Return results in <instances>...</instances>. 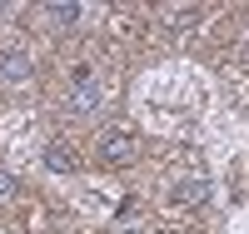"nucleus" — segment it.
<instances>
[{"label":"nucleus","instance_id":"nucleus-5","mask_svg":"<svg viewBox=\"0 0 249 234\" xmlns=\"http://www.w3.org/2000/svg\"><path fill=\"white\" fill-rule=\"evenodd\" d=\"M40 164H45L50 175H75V169H80V155H75V144H65V140H45Z\"/></svg>","mask_w":249,"mask_h":234},{"label":"nucleus","instance_id":"nucleus-3","mask_svg":"<svg viewBox=\"0 0 249 234\" xmlns=\"http://www.w3.org/2000/svg\"><path fill=\"white\" fill-rule=\"evenodd\" d=\"M210 175H199V169H195V175H179L175 184H170V204L175 209H199V204H210Z\"/></svg>","mask_w":249,"mask_h":234},{"label":"nucleus","instance_id":"nucleus-7","mask_svg":"<svg viewBox=\"0 0 249 234\" xmlns=\"http://www.w3.org/2000/svg\"><path fill=\"white\" fill-rule=\"evenodd\" d=\"M160 20H164V30H170V35H184L190 25H199V20H204V5H164Z\"/></svg>","mask_w":249,"mask_h":234},{"label":"nucleus","instance_id":"nucleus-1","mask_svg":"<svg viewBox=\"0 0 249 234\" xmlns=\"http://www.w3.org/2000/svg\"><path fill=\"white\" fill-rule=\"evenodd\" d=\"M105 85H100V75L90 70V65H75V75H70V85H65V115H75V120H95L100 110H105Z\"/></svg>","mask_w":249,"mask_h":234},{"label":"nucleus","instance_id":"nucleus-6","mask_svg":"<svg viewBox=\"0 0 249 234\" xmlns=\"http://www.w3.org/2000/svg\"><path fill=\"white\" fill-rule=\"evenodd\" d=\"M40 15H45V25H50L55 35H65V30H75V25H80L85 5H75V0H50V5L40 10Z\"/></svg>","mask_w":249,"mask_h":234},{"label":"nucleus","instance_id":"nucleus-9","mask_svg":"<svg viewBox=\"0 0 249 234\" xmlns=\"http://www.w3.org/2000/svg\"><path fill=\"white\" fill-rule=\"evenodd\" d=\"M115 234H155V229H150V224H120Z\"/></svg>","mask_w":249,"mask_h":234},{"label":"nucleus","instance_id":"nucleus-8","mask_svg":"<svg viewBox=\"0 0 249 234\" xmlns=\"http://www.w3.org/2000/svg\"><path fill=\"white\" fill-rule=\"evenodd\" d=\"M15 195H20V180L10 175V169H0V204H10Z\"/></svg>","mask_w":249,"mask_h":234},{"label":"nucleus","instance_id":"nucleus-4","mask_svg":"<svg viewBox=\"0 0 249 234\" xmlns=\"http://www.w3.org/2000/svg\"><path fill=\"white\" fill-rule=\"evenodd\" d=\"M30 80H35V60H30V50L5 45V50H0V85L20 90V85H30Z\"/></svg>","mask_w":249,"mask_h":234},{"label":"nucleus","instance_id":"nucleus-2","mask_svg":"<svg viewBox=\"0 0 249 234\" xmlns=\"http://www.w3.org/2000/svg\"><path fill=\"white\" fill-rule=\"evenodd\" d=\"M140 135L130 130V125H105V130L95 135V160L105 164V169H130L140 160Z\"/></svg>","mask_w":249,"mask_h":234}]
</instances>
